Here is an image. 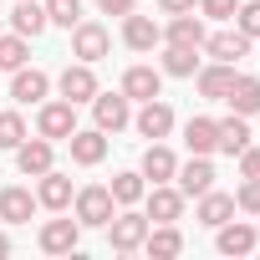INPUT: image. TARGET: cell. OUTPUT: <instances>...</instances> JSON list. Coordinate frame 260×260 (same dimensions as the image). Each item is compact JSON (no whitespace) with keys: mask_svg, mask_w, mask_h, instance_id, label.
Wrapping results in <instances>:
<instances>
[{"mask_svg":"<svg viewBox=\"0 0 260 260\" xmlns=\"http://www.w3.org/2000/svg\"><path fill=\"white\" fill-rule=\"evenodd\" d=\"M255 235H260V214H255Z\"/></svg>","mask_w":260,"mask_h":260,"instance_id":"obj_41","label":"cell"},{"mask_svg":"<svg viewBox=\"0 0 260 260\" xmlns=\"http://www.w3.org/2000/svg\"><path fill=\"white\" fill-rule=\"evenodd\" d=\"M36 209L41 204H36V194L26 184H6V189H0V219H6V224H31Z\"/></svg>","mask_w":260,"mask_h":260,"instance_id":"obj_19","label":"cell"},{"mask_svg":"<svg viewBox=\"0 0 260 260\" xmlns=\"http://www.w3.org/2000/svg\"><path fill=\"white\" fill-rule=\"evenodd\" d=\"M230 112H240V117H255L260 112V77H245V72H235V82H230Z\"/></svg>","mask_w":260,"mask_h":260,"instance_id":"obj_24","label":"cell"},{"mask_svg":"<svg viewBox=\"0 0 260 260\" xmlns=\"http://www.w3.org/2000/svg\"><path fill=\"white\" fill-rule=\"evenodd\" d=\"M174 184H179V194H184V199L209 194V189H214V164H209V153H189V164H179Z\"/></svg>","mask_w":260,"mask_h":260,"instance_id":"obj_9","label":"cell"},{"mask_svg":"<svg viewBox=\"0 0 260 260\" xmlns=\"http://www.w3.org/2000/svg\"><path fill=\"white\" fill-rule=\"evenodd\" d=\"M67 148H72V164L97 169V164L107 158V133H102V127H77V133L67 138Z\"/></svg>","mask_w":260,"mask_h":260,"instance_id":"obj_16","label":"cell"},{"mask_svg":"<svg viewBox=\"0 0 260 260\" xmlns=\"http://www.w3.org/2000/svg\"><path fill=\"white\" fill-rule=\"evenodd\" d=\"M127 122H133V102H127L122 92H97L92 97V127H102V133H122Z\"/></svg>","mask_w":260,"mask_h":260,"instance_id":"obj_6","label":"cell"},{"mask_svg":"<svg viewBox=\"0 0 260 260\" xmlns=\"http://www.w3.org/2000/svg\"><path fill=\"white\" fill-rule=\"evenodd\" d=\"M107 51H112V31H107L102 21H77V26H72V56H77V61H92V67H97Z\"/></svg>","mask_w":260,"mask_h":260,"instance_id":"obj_4","label":"cell"},{"mask_svg":"<svg viewBox=\"0 0 260 260\" xmlns=\"http://www.w3.org/2000/svg\"><path fill=\"white\" fill-rule=\"evenodd\" d=\"M138 174L143 179H153V184H174V174H179V158H174V148L158 138V143H148L143 148V164H138Z\"/></svg>","mask_w":260,"mask_h":260,"instance_id":"obj_21","label":"cell"},{"mask_svg":"<svg viewBox=\"0 0 260 260\" xmlns=\"http://www.w3.org/2000/svg\"><path fill=\"white\" fill-rule=\"evenodd\" d=\"M122 46L127 51H153V46H164V26L153 21V16H122Z\"/></svg>","mask_w":260,"mask_h":260,"instance_id":"obj_15","label":"cell"},{"mask_svg":"<svg viewBox=\"0 0 260 260\" xmlns=\"http://www.w3.org/2000/svg\"><path fill=\"white\" fill-rule=\"evenodd\" d=\"M46 26H51V21H46V6H36V0H16V11H11V31H16V36L36 41Z\"/></svg>","mask_w":260,"mask_h":260,"instance_id":"obj_25","label":"cell"},{"mask_svg":"<svg viewBox=\"0 0 260 260\" xmlns=\"http://www.w3.org/2000/svg\"><path fill=\"white\" fill-rule=\"evenodd\" d=\"M143 235H148V214H138L133 204L117 209V214L107 219V245H112V255H133V250H143Z\"/></svg>","mask_w":260,"mask_h":260,"instance_id":"obj_2","label":"cell"},{"mask_svg":"<svg viewBox=\"0 0 260 260\" xmlns=\"http://www.w3.org/2000/svg\"><path fill=\"white\" fill-rule=\"evenodd\" d=\"M46 21H51V26H67V31H72V26L82 21V0H46Z\"/></svg>","mask_w":260,"mask_h":260,"instance_id":"obj_33","label":"cell"},{"mask_svg":"<svg viewBox=\"0 0 260 260\" xmlns=\"http://www.w3.org/2000/svg\"><path fill=\"white\" fill-rule=\"evenodd\" d=\"M21 138H26V117L11 107V112H0V148L6 153H16L21 148Z\"/></svg>","mask_w":260,"mask_h":260,"instance_id":"obj_32","label":"cell"},{"mask_svg":"<svg viewBox=\"0 0 260 260\" xmlns=\"http://www.w3.org/2000/svg\"><path fill=\"white\" fill-rule=\"evenodd\" d=\"M72 194H77V189H72V179H67L61 169H46V174L36 179V204L51 209V214H67V209H72Z\"/></svg>","mask_w":260,"mask_h":260,"instance_id":"obj_10","label":"cell"},{"mask_svg":"<svg viewBox=\"0 0 260 260\" xmlns=\"http://www.w3.org/2000/svg\"><path fill=\"white\" fill-rule=\"evenodd\" d=\"M36 133L51 143H67L77 133V102L56 97V102H36Z\"/></svg>","mask_w":260,"mask_h":260,"instance_id":"obj_3","label":"cell"},{"mask_svg":"<svg viewBox=\"0 0 260 260\" xmlns=\"http://www.w3.org/2000/svg\"><path fill=\"white\" fill-rule=\"evenodd\" d=\"M112 199H117V209H127V204H143V194H148V179L138 174V169H122V174H112Z\"/></svg>","mask_w":260,"mask_h":260,"instance_id":"obj_28","label":"cell"},{"mask_svg":"<svg viewBox=\"0 0 260 260\" xmlns=\"http://www.w3.org/2000/svg\"><path fill=\"white\" fill-rule=\"evenodd\" d=\"M26 56H31V41L26 36H6V31H0V72H16V67H26Z\"/></svg>","mask_w":260,"mask_h":260,"instance_id":"obj_31","label":"cell"},{"mask_svg":"<svg viewBox=\"0 0 260 260\" xmlns=\"http://www.w3.org/2000/svg\"><path fill=\"white\" fill-rule=\"evenodd\" d=\"M143 250H148L153 260H174V255L184 250V235H179V224H148V235H143Z\"/></svg>","mask_w":260,"mask_h":260,"instance_id":"obj_27","label":"cell"},{"mask_svg":"<svg viewBox=\"0 0 260 260\" xmlns=\"http://www.w3.org/2000/svg\"><path fill=\"white\" fill-rule=\"evenodd\" d=\"M204 16H194V11H184V16H169V26H164V46H189V51H199L204 46Z\"/></svg>","mask_w":260,"mask_h":260,"instance_id":"obj_17","label":"cell"},{"mask_svg":"<svg viewBox=\"0 0 260 260\" xmlns=\"http://www.w3.org/2000/svg\"><path fill=\"white\" fill-rule=\"evenodd\" d=\"M6 255H11V235H6V230H0V260H6Z\"/></svg>","mask_w":260,"mask_h":260,"instance_id":"obj_40","label":"cell"},{"mask_svg":"<svg viewBox=\"0 0 260 260\" xmlns=\"http://www.w3.org/2000/svg\"><path fill=\"white\" fill-rule=\"evenodd\" d=\"M117 92H122L127 102H148V97H158V92H164V72H153V67H127Z\"/></svg>","mask_w":260,"mask_h":260,"instance_id":"obj_22","label":"cell"},{"mask_svg":"<svg viewBox=\"0 0 260 260\" xmlns=\"http://www.w3.org/2000/svg\"><path fill=\"white\" fill-rule=\"evenodd\" d=\"M133 127H138L143 138H153V143H158V138H169V133H174V107H169L164 97H148V102L133 112Z\"/></svg>","mask_w":260,"mask_h":260,"instance_id":"obj_12","label":"cell"},{"mask_svg":"<svg viewBox=\"0 0 260 260\" xmlns=\"http://www.w3.org/2000/svg\"><path fill=\"white\" fill-rule=\"evenodd\" d=\"M56 87H61V97H67V102H77V107H82V102H92V97L102 92V87H97L92 61H67V72L56 77Z\"/></svg>","mask_w":260,"mask_h":260,"instance_id":"obj_8","label":"cell"},{"mask_svg":"<svg viewBox=\"0 0 260 260\" xmlns=\"http://www.w3.org/2000/svg\"><path fill=\"white\" fill-rule=\"evenodd\" d=\"M72 214H77L82 230H107V219L117 214V199H112L107 184H82L72 194Z\"/></svg>","mask_w":260,"mask_h":260,"instance_id":"obj_1","label":"cell"},{"mask_svg":"<svg viewBox=\"0 0 260 260\" xmlns=\"http://www.w3.org/2000/svg\"><path fill=\"white\" fill-rule=\"evenodd\" d=\"M250 148V117H240V112H230V117H214V153H230V158H240Z\"/></svg>","mask_w":260,"mask_h":260,"instance_id":"obj_13","label":"cell"},{"mask_svg":"<svg viewBox=\"0 0 260 260\" xmlns=\"http://www.w3.org/2000/svg\"><path fill=\"white\" fill-rule=\"evenodd\" d=\"M194 219H199V224H209V230H219L224 219H235V194H219V189L199 194V209H194Z\"/></svg>","mask_w":260,"mask_h":260,"instance_id":"obj_26","label":"cell"},{"mask_svg":"<svg viewBox=\"0 0 260 260\" xmlns=\"http://www.w3.org/2000/svg\"><path fill=\"white\" fill-rule=\"evenodd\" d=\"M194 6H199V0H158L164 16H184V11H194Z\"/></svg>","mask_w":260,"mask_h":260,"instance_id":"obj_39","label":"cell"},{"mask_svg":"<svg viewBox=\"0 0 260 260\" xmlns=\"http://www.w3.org/2000/svg\"><path fill=\"white\" fill-rule=\"evenodd\" d=\"M184 148L189 153H214V117H189L184 122Z\"/></svg>","mask_w":260,"mask_h":260,"instance_id":"obj_29","label":"cell"},{"mask_svg":"<svg viewBox=\"0 0 260 260\" xmlns=\"http://www.w3.org/2000/svg\"><path fill=\"white\" fill-rule=\"evenodd\" d=\"M36 245H41L46 255H72V250L82 245V224H77V214H72V219H46L41 235H36Z\"/></svg>","mask_w":260,"mask_h":260,"instance_id":"obj_11","label":"cell"},{"mask_svg":"<svg viewBox=\"0 0 260 260\" xmlns=\"http://www.w3.org/2000/svg\"><path fill=\"white\" fill-rule=\"evenodd\" d=\"M235 214H260V179H245L240 184V194H235Z\"/></svg>","mask_w":260,"mask_h":260,"instance_id":"obj_35","label":"cell"},{"mask_svg":"<svg viewBox=\"0 0 260 260\" xmlns=\"http://www.w3.org/2000/svg\"><path fill=\"white\" fill-rule=\"evenodd\" d=\"M240 179H260V148H255V143L240 153Z\"/></svg>","mask_w":260,"mask_h":260,"instance_id":"obj_37","label":"cell"},{"mask_svg":"<svg viewBox=\"0 0 260 260\" xmlns=\"http://www.w3.org/2000/svg\"><path fill=\"white\" fill-rule=\"evenodd\" d=\"M214 245H219V255H250V250H260V235L250 219H224L214 230Z\"/></svg>","mask_w":260,"mask_h":260,"instance_id":"obj_14","label":"cell"},{"mask_svg":"<svg viewBox=\"0 0 260 260\" xmlns=\"http://www.w3.org/2000/svg\"><path fill=\"white\" fill-rule=\"evenodd\" d=\"M230 82H235V67L230 61H209V67L194 72V87H199L204 102H224L230 97Z\"/></svg>","mask_w":260,"mask_h":260,"instance_id":"obj_20","label":"cell"},{"mask_svg":"<svg viewBox=\"0 0 260 260\" xmlns=\"http://www.w3.org/2000/svg\"><path fill=\"white\" fill-rule=\"evenodd\" d=\"M46 92H51V77H46L41 67H16V77H11V97H16L21 107L46 102Z\"/></svg>","mask_w":260,"mask_h":260,"instance_id":"obj_18","label":"cell"},{"mask_svg":"<svg viewBox=\"0 0 260 260\" xmlns=\"http://www.w3.org/2000/svg\"><path fill=\"white\" fill-rule=\"evenodd\" d=\"M143 214H148V224H179V219H184V194H179V184H153V189L143 194Z\"/></svg>","mask_w":260,"mask_h":260,"instance_id":"obj_5","label":"cell"},{"mask_svg":"<svg viewBox=\"0 0 260 260\" xmlns=\"http://www.w3.org/2000/svg\"><path fill=\"white\" fill-rule=\"evenodd\" d=\"M235 11H240V0H199L204 21H235Z\"/></svg>","mask_w":260,"mask_h":260,"instance_id":"obj_36","label":"cell"},{"mask_svg":"<svg viewBox=\"0 0 260 260\" xmlns=\"http://www.w3.org/2000/svg\"><path fill=\"white\" fill-rule=\"evenodd\" d=\"M199 72V51L189 46H164V77H194Z\"/></svg>","mask_w":260,"mask_h":260,"instance_id":"obj_30","label":"cell"},{"mask_svg":"<svg viewBox=\"0 0 260 260\" xmlns=\"http://www.w3.org/2000/svg\"><path fill=\"white\" fill-rule=\"evenodd\" d=\"M199 51H204L209 61H230V67H235V61L250 51V36H245V31H214V36H204Z\"/></svg>","mask_w":260,"mask_h":260,"instance_id":"obj_23","label":"cell"},{"mask_svg":"<svg viewBox=\"0 0 260 260\" xmlns=\"http://www.w3.org/2000/svg\"><path fill=\"white\" fill-rule=\"evenodd\" d=\"M16 169H21L26 179H41L46 169H56V143H51V138H41V133H36V138L26 133V138H21V148H16Z\"/></svg>","mask_w":260,"mask_h":260,"instance_id":"obj_7","label":"cell"},{"mask_svg":"<svg viewBox=\"0 0 260 260\" xmlns=\"http://www.w3.org/2000/svg\"><path fill=\"white\" fill-rule=\"evenodd\" d=\"M235 31H245L250 41H260V0H240V11H235Z\"/></svg>","mask_w":260,"mask_h":260,"instance_id":"obj_34","label":"cell"},{"mask_svg":"<svg viewBox=\"0 0 260 260\" xmlns=\"http://www.w3.org/2000/svg\"><path fill=\"white\" fill-rule=\"evenodd\" d=\"M97 6H102V16H133L138 0H97Z\"/></svg>","mask_w":260,"mask_h":260,"instance_id":"obj_38","label":"cell"}]
</instances>
